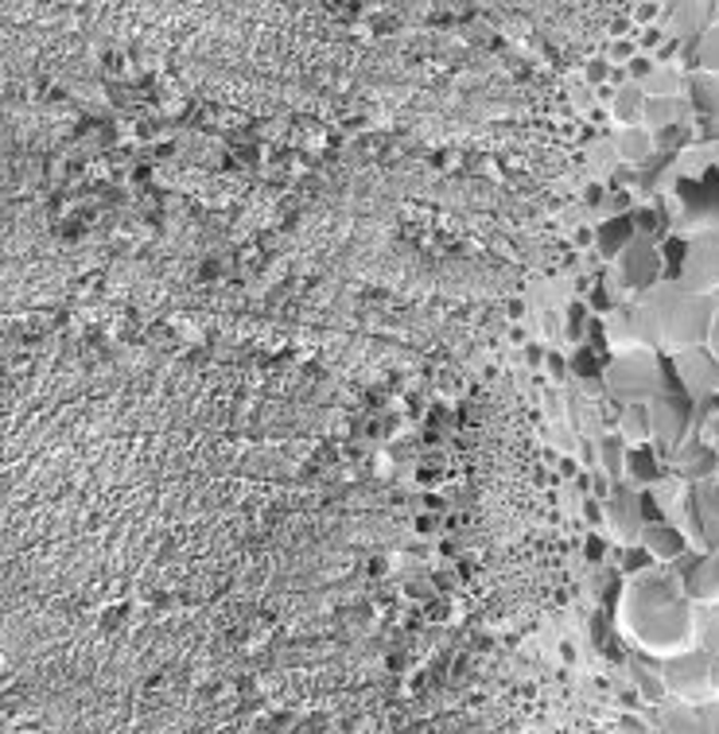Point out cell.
Masks as SVG:
<instances>
[{"mask_svg":"<svg viewBox=\"0 0 719 734\" xmlns=\"http://www.w3.org/2000/svg\"><path fill=\"white\" fill-rule=\"evenodd\" d=\"M642 311H646L654 338H661V342H669V346H681V350L684 346L693 350V346L704 342V335H708L711 303L696 292L673 288V284H666V288H658V292H649V300L642 303Z\"/></svg>","mask_w":719,"mask_h":734,"instance_id":"6da1fadb","label":"cell"},{"mask_svg":"<svg viewBox=\"0 0 719 734\" xmlns=\"http://www.w3.org/2000/svg\"><path fill=\"white\" fill-rule=\"evenodd\" d=\"M607 385H611L614 397L622 400H646L658 393L661 385V370L658 362L649 354H642V350H631V354H622L619 362L607 370Z\"/></svg>","mask_w":719,"mask_h":734,"instance_id":"7a4b0ae2","label":"cell"},{"mask_svg":"<svg viewBox=\"0 0 719 734\" xmlns=\"http://www.w3.org/2000/svg\"><path fill=\"white\" fill-rule=\"evenodd\" d=\"M684 428H688V405H684V400L658 397L649 405V435H658L661 452H669V447L681 443Z\"/></svg>","mask_w":719,"mask_h":734,"instance_id":"3957f363","label":"cell"},{"mask_svg":"<svg viewBox=\"0 0 719 734\" xmlns=\"http://www.w3.org/2000/svg\"><path fill=\"white\" fill-rule=\"evenodd\" d=\"M684 284L688 292H711L719 284V238H704V245H696L684 261Z\"/></svg>","mask_w":719,"mask_h":734,"instance_id":"277c9868","label":"cell"},{"mask_svg":"<svg viewBox=\"0 0 719 734\" xmlns=\"http://www.w3.org/2000/svg\"><path fill=\"white\" fill-rule=\"evenodd\" d=\"M676 373H681L684 389L696 393V397H704V393H716L719 389V362L711 354H700V350H688V354H681V362H676Z\"/></svg>","mask_w":719,"mask_h":734,"instance_id":"5b68a950","label":"cell"},{"mask_svg":"<svg viewBox=\"0 0 719 734\" xmlns=\"http://www.w3.org/2000/svg\"><path fill=\"white\" fill-rule=\"evenodd\" d=\"M654 268H658V257L649 245H631V257L622 261V280L631 288H646L654 280Z\"/></svg>","mask_w":719,"mask_h":734,"instance_id":"8992f818","label":"cell"},{"mask_svg":"<svg viewBox=\"0 0 719 734\" xmlns=\"http://www.w3.org/2000/svg\"><path fill=\"white\" fill-rule=\"evenodd\" d=\"M673 467H676V474H684V478H704L711 467H716V455H711L704 443H696V447H688V452L673 455Z\"/></svg>","mask_w":719,"mask_h":734,"instance_id":"52a82bcc","label":"cell"},{"mask_svg":"<svg viewBox=\"0 0 719 734\" xmlns=\"http://www.w3.org/2000/svg\"><path fill=\"white\" fill-rule=\"evenodd\" d=\"M642 544L646 549H654L658 556H681L684 552V537L676 529H661V525H649V529H642Z\"/></svg>","mask_w":719,"mask_h":734,"instance_id":"ba28073f","label":"cell"},{"mask_svg":"<svg viewBox=\"0 0 719 734\" xmlns=\"http://www.w3.org/2000/svg\"><path fill=\"white\" fill-rule=\"evenodd\" d=\"M688 591H693V594H704V599L719 591V559H700V564L693 567Z\"/></svg>","mask_w":719,"mask_h":734,"instance_id":"9c48e42d","label":"cell"},{"mask_svg":"<svg viewBox=\"0 0 719 734\" xmlns=\"http://www.w3.org/2000/svg\"><path fill=\"white\" fill-rule=\"evenodd\" d=\"M622 432H626V440H649V408L642 405H631L626 412H622Z\"/></svg>","mask_w":719,"mask_h":734,"instance_id":"30bf717a","label":"cell"},{"mask_svg":"<svg viewBox=\"0 0 719 734\" xmlns=\"http://www.w3.org/2000/svg\"><path fill=\"white\" fill-rule=\"evenodd\" d=\"M599 452H603V467L611 470L614 478H619L622 474V447L614 440H603V443H599Z\"/></svg>","mask_w":719,"mask_h":734,"instance_id":"8fae6325","label":"cell"},{"mask_svg":"<svg viewBox=\"0 0 719 734\" xmlns=\"http://www.w3.org/2000/svg\"><path fill=\"white\" fill-rule=\"evenodd\" d=\"M700 62H704V67H711V71H719V27L708 36V44H704Z\"/></svg>","mask_w":719,"mask_h":734,"instance_id":"7c38bea8","label":"cell"},{"mask_svg":"<svg viewBox=\"0 0 719 734\" xmlns=\"http://www.w3.org/2000/svg\"><path fill=\"white\" fill-rule=\"evenodd\" d=\"M631 467H634V474H642V478H646V482H654V478H658V462L649 459V455H646V459H642V452H638V455H631Z\"/></svg>","mask_w":719,"mask_h":734,"instance_id":"4fadbf2b","label":"cell"},{"mask_svg":"<svg viewBox=\"0 0 719 734\" xmlns=\"http://www.w3.org/2000/svg\"><path fill=\"white\" fill-rule=\"evenodd\" d=\"M711 350L719 354V323H716V330H711Z\"/></svg>","mask_w":719,"mask_h":734,"instance_id":"5bb4252c","label":"cell"},{"mask_svg":"<svg viewBox=\"0 0 719 734\" xmlns=\"http://www.w3.org/2000/svg\"><path fill=\"white\" fill-rule=\"evenodd\" d=\"M711 443L719 447V420H716V428H711Z\"/></svg>","mask_w":719,"mask_h":734,"instance_id":"9a60e30c","label":"cell"}]
</instances>
